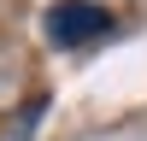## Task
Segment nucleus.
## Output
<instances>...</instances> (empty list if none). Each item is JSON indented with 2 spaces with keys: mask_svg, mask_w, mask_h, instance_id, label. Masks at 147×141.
<instances>
[{
  "mask_svg": "<svg viewBox=\"0 0 147 141\" xmlns=\"http://www.w3.org/2000/svg\"><path fill=\"white\" fill-rule=\"evenodd\" d=\"M41 35L53 47H88L100 35H112V12L94 6V0H53L41 12Z\"/></svg>",
  "mask_w": 147,
  "mask_h": 141,
  "instance_id": "1",
  "label": "nucleus"
},
{
  "mask_svg": "<svg viewBox=\"0 0 147 141\" xmlns=\"http://www.w3.org/2000/svg\"><path fill=\"white\" fill-rule=\"evenodd\" d=\"M41 106H47V94H30V106H24V117L6 129V141H30V129L41 124Z\"/></svg>",
  "mask_w": 147,
  "mask_h": 141,
  "instance_id": "2",
  "label": "nucleus"
}]
</instances>
